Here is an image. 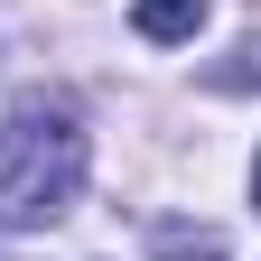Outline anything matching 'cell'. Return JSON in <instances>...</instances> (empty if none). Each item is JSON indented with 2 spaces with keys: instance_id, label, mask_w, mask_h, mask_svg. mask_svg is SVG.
Listing matches in <instances>:
<instances>
[{
  "instance_id": "3957f363",
  "label": "cell",
  "mask_w": 261,
  "mask_h": 261,
  "mask_svg": "<svg viewBox=\"0 0 261 261\" xmlns=\"http://www.w3.org/2000/svg\"><path fill=\"white\" fill-rule=\"evenodd\" d=\"M159 261H224V233H215V224H159Z\"/></svg>"
},
{
  "instance_id": "277c9868",
  "label": "cell",
  "mask_w": 261,
  "mask_h": 261,
  "mask_svg": "<svg viewBox=\"0 0 261 261\" xmlns=\"http://www.w3.org/2000/svg\"><path fill=\"white\" fill-rule=\"evenodd\" d=\"M252 205H261V159H252Z\"/></svg>"
},
{
  "instance_id": "7a4b0ae2",
  "label": "cell",
  "mask_w": 261,
  "mask_h": 261,
  "mask_svg": "<svg viewBox=\"0 0 261 261\" xmlns=\"http://www.w3.org/2000/svg\"><path fill=\"white\" fill-rule=\"evenodd\" d=\"M130 28H140V38H159V47H177V38H196V28H205V0H140V10H130Z\"/></svg>"
},
{
  "instance_id": "6da1fadb",
  "label": "cell",
  "mask_w": 261,
  "mask_h": 261,
  "mask_svg": "<svg viewBox=\"0 0 261 261\" xmlns=\"http://www.w3.org/2000/svg\"><path fill=\"white\" fill-rule=\"evenodd\" d=\"M84 196V121L65 93H19L0 121V233H47Z\"/></svg>"
}]
</instances>
